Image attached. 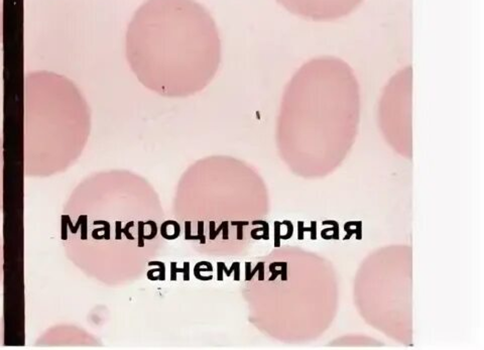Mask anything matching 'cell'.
Returning <instances> with one entry per match:
<instances>
[{"label": "cell", "instance_id": "13", "mask_svg": "<svg viewBox=\"0 0 484 350\" xmlns=\"http://www.w3.org/2000/svg\"><path fill=\"white\" fill-rule=\"evenodd\" d=\"M207 266L211 270H213V266L212 264L209 262H200L198 264H196L195 268H194V276L197 280H203V282H207V280H211L213 278V276H203L201 274H200V270H199V268L200 266Z\"/></svg>", "mask_w": 484, "mask_h": 350}, {"label": "cell", "instance_id": "5", "mask_svg": "<svg viewBox=\"0 0 484 350\" xmlns=\"http://www.w3.org/2000/svg\"><path fill=\"white\" fill-rule=\"evenodd\" d=\"M322 225H332L333 227L325 228L321 231V238L325 240H339L340 231H339V223L335 220H325L322 222Z\"/></svg>", "mask_w": 484, "mask_h": 350}, {"label": "cell", "instance_id": "4", "mask_svg": "<svg viewBox=\"0 0 484 350\" xmlns=\"http://www.w3.org/2000/svg\"><path fill=\"white\" fill-rule=\"evenodd\" d=\"M223 272L227 276H230L231 274L234 272V280H240V264L238 262H233L230 270L227 268L224 262H217V280L219 282L223 280Z\"/></svg>", "mask_w": 484, "mask_h": 350}, {"label": "cell", "instance_id": "18", "mask_svg": "<svg viewBox=\"0 0 484 350\" xmlns=\"http://www.w3.org/2000/svg\"><path fill=\"white\" fill-rule=\"evenodd\" d=\"M282 225H286V228H288V231H286V236H280V240H290L292 234H294V225L290 221V220H284L282 222Z\"/></svg>", "mask_w": 484, "mask_h": 350}, {"label": "cell", "instance_id": "21", "mask_svg": "<svg viewBox=\"0 0 484 350\" xmlns=\"http://www.w3.org/2000/svg\"><path fill=\"white\" fill-rule=\"evenodd\" d=\"M144 226L146 223L142 221H138V248L144 246Z\"/></svg>", "mask_w": 484, "mask_h": 350}, {"label": "cell", "instance_id": "14", "mask_svg": "<svg viewBox=\"0 0 484 350\" xmlns=\"http://www.w3.org/2000/svg\"><path fill=\"white\" fill-rule=\"evenodd\" d=\"M252 225H262V227H260V228H254V230L256 232H260V231H262V240H270V225L266 221H264V220H256L252 222Z\"/></svg>", "mask_w": 484, "mask_h": 350}, {"label": "cell", "instance_id": "12", "mask_svg": "<svg viewBox=\"0 0 484 350\" xmlns=\"http://www.w3.org/2000/svg\"><path fill=\"white\" fill-rule=\"evenodd\" d=\"M270 272H272V276L270 278V282H272L278 276H282V280H288V264L282 262V270H276L274 264H270Z\"/></svg>", "mask_w": 484, "mask_h": 350}, {"label": "cell", "instance_id": "9", "mask_svg": "<svg viewBox=\"0 0 484 350\" xmlns=\"http://www.w3.org/2000/svg\"><path fill=\"white\" fill-rule=\"evenodd\" d=\"M210 240H215L218 234H220V232H223V240H228V227H229V222L224 221L222 222L217 229H215V222L210 221Z\"/></svg>", "mask_w": 484, "mask_h": 350}, {"label": "cell", "instance_id": "11", "mask_svg": "<svg viewBox=\"0 0 484 350\" xmlns=\"http://www.w3.org/2000/svg\"><path fill=\"white\" fill-rule=\"evenodd\" d=\"M4 210V140L0 136V213Z\"/></svg>", "mask_w": 484, "mask_h": 350}, {"label": "cell", "instance_id": "15", "mask_svg": "<svg viewBox=\"0 0 484 350\" xmlns=\"http://www.w3.org/2000/svg\"><path fill=\"white\" fill-rule=\"evenodd\" d=\"M188 240H200L201 244H206V238L204 236V221L198 222V233L197 236H191Z\"/></svg>", "mask_w": 484, "mask_h": 350}, {"label": "cell", "instance_id": "17", "mask_svg": "<svg viewBox=\"0 0 484 350\" xmlns=\"http://www.w3.org/2000/svg\"><path fill=\"white\" fill-rule=\"evenodd\" d=\"M250 224L248 221H232L231 225L237 227V240H244V227L248 226Z\"/></svg>", "mask_w": 484, "mask_h": 350}, {"label": "cell", "instance_id": "20", "mask_svg": "<svg viewBox=\"0 0 484 350\" xmlns=\"http://www.w3.org/2000/svg\"><path fill=\"white\" fill-rule=\"evenodd\" d=\"M144 223H146V225H150V226L152 233H150V236H146V234H144V240H154V238L156 236V234H158V226H156V223L154 221H152V220H148V222H144Z\"/></svg>", "mask_w": 484, "mask_h": 350}, {"label": "cell", "instance_id": "3", "mask_svg": "<svg viewBox=\"0 0 484 350\" xmlns=\"http://www.w3.org/2000/svg\"><path fill=\"white\" fill-rule=\"evenodd\" d=\"M288 12L317 22L335 20L354 12L363 0H276Z\"/></svg>", "mask_w": 484, "mask_h": 350}, {"label": "cell", "instance_id": "25", "mask_svg": "<svg viewBox=\"0 0 484 350\" xmlns=\"http://www.w3.org/2000/svg\"><path fill=\"white\" fill-rule=\"evenodd\" d=\"M4 0H0V42H2L4 38Z\"/></svg>", "mask_w": 484, "mask_h": 350}, {"label": "cell", "instance_id": "10", "mask_svg": "<svg viewBox=\"0 0 484 350\" xmlns=\"http://www.w3.org/2000/svg\"><path fill=\"white\" fill-rule=\"evenodd\" d=\"M178 272L184 274V280L185 282L190 280V262H185L183 268H176V262H170V280L172 282H176V274Z\"/></svg>", "mask_w": 484, "mask_h": 350}, {"label": "cell", "instance_id": "6", "mask_svg": "<svg viewBox=\"0 0 484 350\" xmlns=\"http://www.w3.org/2000/svg\"><path fill=\"white\" fill-rule=\"evenodd\" d=\"M344 230L347 234L344 236L343 240H348L353 234H356V240H362V222L361 221H349L344 224Z\"/></svg>", "mask_w": 484, "mask_h": 350}, {"label": "cell", "instance_id": "16", "mask_svg": "<svg viewBox=\"0 0 484 350\" xmlns=\"http://www.w3.org/2000/svg\"><path fill=\"white\" fill-rule=\"evenodd\" d=\"M4 276V242L0 238V284H2Z\"/></svg>", "mask_w": 484, "mask_h": 350}, {"label": "cell", "instance_id": "23", "mask_svg": "<svg viewBox=\"0 0 484 350\" xmlns=\"http://www.w3.org/2000/svg\"><path fill=\"white\" fill-rule=\"evenodd\" d=\"M304 232H311V240H317V222L312 221L311 222V227L307 228L304 226Z\"/></svg>", "mask_w": 484, "mask_h": 350}, {"label": "cell", "instance_id": "2", "mask_svg": "<svg viewBox=\"0 0 484 350\" xmlns=\"http://www.w3.org/2000/svg\"><path fill=\"white\" fill-rule=\"evenodd\" d=\"M90 130V109L74 82L52 72L24 79V172L48 177L80 154Z\"/></svg>", "mask_w": 484, "mask_h": 350}, {"label": "cell", "instance_id": "27", "mask_svg": "<svg viewBox=\"0 0 484 350\" xmlns=\"http://www.w3.org/2000/svg\"><path fill=\"white\" fill-rule=\"evenodd\" d=\"M191 236H192L191 234V222L186 221L185 222V240H188Z\"/></svg>", "mask_w": 484, "mask_h": 350}, {"label": "cell", "instance_id": "7", "mask_svg": "<svg viewBox=\"0 0 484 350\" xmlns=\"http://www.w3.org/2000/svg\"><path fill=\"white\" fill-rule=\"evenodd\" d=\"M160 266L158 268H152L148 272V278L150 280H166V264L160 262H148V266Z\"/></svg>", "mask_w": 484, "mask_h": 350}, {"label": "cell", "instance_id": "1", "mask_svg": "<svg viewBox=\"0 0 484 350\" xmlns=\"http://www.w3.org/2000/svg\"><path fill=\"white\" fill-rule=\"evenodd\" d=\"M126 48L138 81L166 97L202 91L221 63L218 28L196 0H146L128 26Z\"/></svg>", "mask_w": 484, "mask_h": 350}, {"label": "cell", "instance_id": "19", "mask_svg": "<svg viewBox=\"0 0 484 350\" xmlns=\"http://www.w3.org/2000/svg\"><path fill=\"white\" fill-rule=\"evenodd\" d=\"M280 226L282 222L274 221V248L280 246Z\"/></svg>", "mask_w": 484, "mask_h": 350}, {"label": "cell", "instance_id": "24", "mask_svg": "<svg viewBox=\"0 0 484 350\" xmlns=\"http://www.w3.org/2000/svg\"><path fill=\"white\" fill-rule=\"evenodd\" d=\"M122 226V222H121L120 220H116L115 221V232H114V234H115V240H122V233H121V227Z\"/></svg>", "mask_w": 484, "mask_h": 350}, {"label": "cell", "instance_id": "22", "mask_svg": "<svg viewBox=\"0 0 484 350\" xmlns=\"http://www.w3.org/2000/svg\"><path fill=\"white\" fill-rule=\"evenodd\" d=\"M134 221H130V222H128V223L126 225V227H124V228H121V233H122V234H124V236H126V238H128V240H134V236L132 234V233L130 232V229L132 227H134Z\"/></svg>", "mask_w": 484, "mask_h": 350}, {"label": "cell", "instance_id": "26", "mask_svg": "<svg viewBox=\"0 0 484 350\" xmlns=\"http://www.w3.org/2000/svg\"><path fill=\"white\" fill-rule=\"evenodd\" d=\"M304 221H298V240H304Z\"/></svg>", "mask_w": 484, "mask_h": 350}, {"label": "cell", "instance_id": "8", "mask_svg": "<svg viewBox=\"0 0 484 350\" xmlns=\"http://www.w3.org/2000/svg\"><path fill=\"white\" fill-rule=\"evenodd\" d=\"M258 272H260L258 280H260V282L264 280V262H258L256 264V266L254 268V270H252V262H246V282H250Z\"/></svg>", "mask_w": 484, "mask_h": 350}]
</instances>
